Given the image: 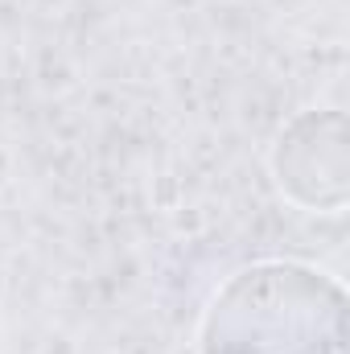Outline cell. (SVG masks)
Segmentation results:
<instances>
[{
	"instance_id": "1",
	"label": "cell",
	"mask_w": 350,
	"mask_h": 354,
	"mask_svg": "<svg viewBox=\"0 0 350 354\" xmlns=\"http://www.w3.org/2000/svg\"><path fill=\"white\" fill-rule=\"evenodd\" d=\"M198 354H347V288L301 260L239 268L202 313Z\"/></svg>"
},
{
	"instance_id": "2",
	"label": "cell",
	"mask_w": 350,
	"mask_h": 354,
	"mask_svg": "<svg viewBox=\"0 0 350 354\" xmlns=\"http://www.w3.org/2000/svg\"><path fill=\"white\" fill-rule=\"evenodd\" d=\"M272 177L293 206L313 214H338L350 202L347 115L334 107L297 111L272 145Z\"/></svg>"
}]
</instances>
